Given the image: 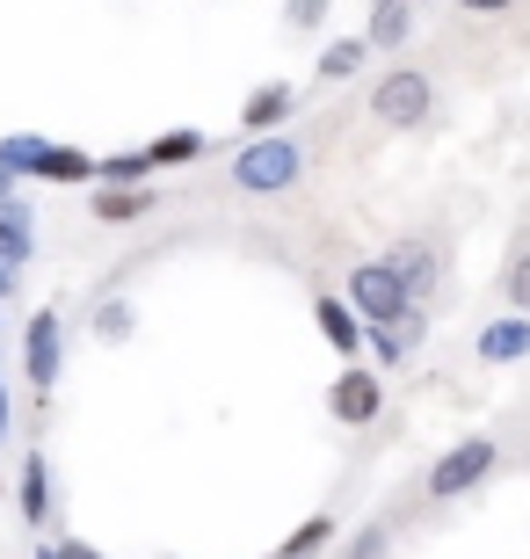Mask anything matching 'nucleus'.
I'll return each instance as SVG.
<instances>
[{
    "label": "nucleus",
    "instance_id": "9",
    "mask_svg": "<svg viewBox=\"0 0 530 559\" xmlns=\"http://www.w3.org/2000/svg\"><path fill=\"white\" fill-rule=\"evenodd\" d=\"M422 334H428L422 306H408V312H400V320H392V328L364 334V349H370V356H378V364H386V371H392V364H408V356L422 349Z\"/></svg>",
    "mask_w": 530,
    "mask_h": 559
},
{
    "label": "nucleus",
    "instance_id": "15",
    "mask_svg": "<svg viewBox=\"0 0 530 559\" xmlns=\"http://www.w3.org/2000/svg\"><path fill=\"white\" fill-rule=\"evenodd\" d=\"M30 254H37V240H30V204L15 197V204H0V262H15V270H22Z\"/></svg>",
    "mask_w": 530,
    "mask_h": 559
},
{
    "label": "nucleus",
    "instance_id": "1",
    "mask_svg": "<svg viewBox=\"0 0 530 559\" xmlns=\"http://www.w3.org/2000/svg\"><path fill=\"white\" fill-rule=\"evenodd\" d=\"M0 175H30V182H95V160L73 153V145H51L37 131H15V139H0Z\"/></svg>",
    "mask_w": 530,
    "mask_h": 559
},
{
    "label": "nucleus",
    "instance_id": "4",
    "mask_svg": "<svg viewBox=\"0 0 530 559\" xmlns=\"http://www.w3.org/2000/svg\"><path fill=\"white\" fill-rule=\"evenodd\" d=\"M342 306L356 312V328H364V334H378V328H392V320L408 312V290L392 284L386 262H356L349 284H342Z\"/></svg>",
    "mask_w": 530,
    "mask_h": 559
},
{
    "label": "nucleus",
    "instance_id": "16",
    "mask_svg": "<svg viewBox=\"0 0 530 559\" xmlns=\"http://www.w3.org/2000/svg\"><path fill=\"white\" fill-rule=\"evenodd\" d=\"M204 153V131H161V139L145 145V167H182Z\"/></svg>",
    "mask_w": 530,
    "mask_h": 559
},
{
    "label": "nucleus",
    "instance_id": "17",
    "mask_svg": "<svg viewBox=\"0 0 530 559\" xmlns=\"http://www.w3.org/2000/svg\"><path fill=\"white\" fill-rule=\"evenodd\" d=\"M364 59H370L364 37H334V44L320 51V81H349V73H364Z\"/></svg>",
    "mask_w": 530,
    "mask_h": 559
},
{
    "label": "nucleus",
    "instance_id": "25",
    "mask_svg": "<svg viewBox=\"0 0 530 559\" xmlns=\"http://www.w3.org/2000/svg\"><path fill=\"white\" fill-rule=\"evenodd\" d=\"M466 15H502V8H516V0H458Z\"/></svg>",
    "mask_w": 530,
    "mask_h": 559
},
{
    "label": "nucleus",
    "instance_id": "6",
    "mask_svg": "<svg viewBox=\"0 0 530 559\" xmlns=\"http://www.w3.org/2000/svg\"><path fill=\"white\" fill-rule=\"evenodd\" d=\"M59 371H66V320L51 306H37L22 328V378H30V393H51Z\"/></svg>",
    "mask_w": 530,
    "mask_h": 559
},
{
    "label": "nucleus",
    "instance_id": "5",
    "mask_svg": "<svg viewBox=\"0 0 530 559\" xmlns=\"http://www.w3.org/2000/svg\"><path fill=\"white\" fill-rule=\"evenodd\" d=\"M428 109H436V87H428L422 66H392V73H378V87H370V117H378V124H422Z\"/></svg>",
    "mask_w": 530,
    "mask_h": 559
},
{
    "label": "nucleus",
    "instance_id": "26",
    "mask_svg": "<svg viewBox=\"0 0 530 559\" xmlns=\"http://www.w3.org/2000/svg\"><path fill=\"white\" fill-rule=\"evenodd\" d=\"M0 204H15V175H0Z\"/></svg>",
    "mask_w": 530,
    "mask_h": 559
},
{
    "label": "nucleus",
    "instance_id": "10",
    "mask_svg": "<svg viewBox=\"0 0 530 559\" xmlns=\"http://www.w3.org/2000/svg\"><path fill=\"white\" fill-rule=\"evenodd\" d=\"M291 109H298V95H291V81H269V87H255V95H247L240 124H247V131H262V139H276V124H284Z\"/></svg>",
    "mask_w": 530,
    "mask_h": 559
},
{
    "label": "nucleus",
    "instance_id": "14",
    "mask_svg": "<svg viewBox=\"0 0 530 559\" xmlns=\"http://www.w3.org/2000/svg\"><path fill=\"white\" fill-rule=\"evenodd\" d=\"M313 312H320V334H327V349H342L349 364H356V349H364V328H356V312H349L342 298H320Z\"/></svg>",
    "mask_w": 530,
    "mask_h": 559
},
{
    "label": "nucleus",
    "instance_id": "13",
    "mask_svg": "<svg viewBox=\"0 0 530 559\" xmlns=\"http://www.w3.org/2000/svg\"><path fill=\"white\" fill-rule=\"evenodd\" d=\"M408 29H414V8H408V0H378V8H370L364 44H370V51H400V44H408Z\"/></svg>",
    "mask_w": 530,
    "mask_h": 559
},
{
    "label": "nucleus",
    "instance_id": "2",
    "mask_svg": "<svg viewBox=\"0 0 530 559\" xmlns=\"http://www.w3.org/2000/svg\"><path fill=\"white\" fill-rule=\"evenodd\" d=\"M298 175H306V145L298 139H255L233 160V189H247V197H284Z\"/></svg>",
    "mask_w": 530,
    "mask_h": 559
},
{
    "label": "nucleus",
    "instance_id": "28",
    "mask_svg": "<svg viewBox=\"0 0 530 559\" xmlns=\"http://www.w3.org/2000/svg\"><path fill=\"white\" fill-rule=\"evenodd\" d=\"M408 8H414V0H408Z\"/></svg>",
    "mask_w": 530,
    "mask_h": 559
},
{
    "label": "nucleus",
    "instance_id": "22",
    "mask_svg": "<svg viewBox=\"0 0 530 559\" xmlns=\"http://www.w3.org/2000/svg\"><path fill=\"white\" fill-rule=\"evenodd\" d=\"M37 559H103V552H95V545H81V538H44Z\"/></svg>",
    "mask_w": 530,
    "mask_h": 559
},
{
    "label": "nucleus",
    "instance_id": "21",
    "mask_svg": "<svg viewBox=\"0 0 530 559\" xmlns=\"http://www.w3.org/2000/svg\"><path fill=\"white\" fill-rule=\"evenodd\" d=\"M509 306L516 320H530V254H516V270H509Z\"/></svg>",
    "mask_w": 530,
    "mask_h": 559
},
{
    "label": "nucleus",
    "instance_id": "12",
    "mask_svg": "<svg viewBox=\"0 0 530 559\" xmlns=\"http://www.w3.org/2000/svg\"><path fill=\"white\" fill-rule=\"evenodd\" d=\"M516 356H530V320H494V328H480V364H516Z\"/></svg>",
    "mask_w": 530,
    "mask_h": 559
},
{
    "label": "nucleus",
    "instance_id": "7",
    "mask_svg": "<svg viewBox=\"0 0 530 559\" xmlns=\"http://www.w3.org/2000/svg\"><path fill=\"white\" fill-rule=\"evenodd\" d=\"M327 415L342 421V429H370V421L386 415V385H378V371L349 364V371L327 385Z\"/></svg>",
    "mask_w": 530,
    "mask_h": 559
},
{
    "label": "nucleus",
    "instance_id": "11",
    "mask_svg": "<svg viewBox=\"0 0 530 559\" xmlns=\"http://www.w3.org/2000/svg\"><path fill=\"white\" fill-rule=\"evenodd\" d=\"M22 523H30V531L51 523V465H44L37 451L22 457Z\"/></svg>",
    "mask_w": 530,
    "mask_h": 559
},
{
    "label": "nucleus",
    "instance_id": "8",
    "mask_svg": "<svg viewBox=\"0 0 530 559\" xmlns=\"http://www.w3.org/2000/svg\"><path fill=\"white\" fill-rule=\"evenodd\" d=\"M386 270H392V284L408 290V306H422L428 290H436V270H444V262H436V248H428V240H392Z\"/></svg>",
    "mask_w": 530,
    "mask_h": 559
},
{
    "label": "nucleus",
    "instance_id": "24",
    "mask_svg": "<svg viewBox=\"0 0 530 559\" xmlns=\"http://www.w3.org/2000/svg\"><path fill=\"white\" fill-rule=\"evenodd\" d=\"M95 328H103L109 342H117V334H131V306H103V320H95Z\"/></svg>",
    "mask_w": 530,
    "mask_h": 559
},
{
    "label": "nucleus",
    "instance_id": "20",
    "mask_svg": "<svg viewBox=\"0 0 530 559\" xmlns=\"http://www.w3.org/2000/svg\"><path fill=\"white\" fill-rule=\"evenodd\" d=\"M320 545H334V516H306V523L284 538V552H276V559H313Z\"/></svg>",
    "mask_w": 530,
    "mask_h": 559
},
{
    "label": "nucleus",
    "instance_id": "23",
    "mask_svg": "<svg viewBox=\"0 0 530 559\" xmlns=\"http://www.w3.org/2000/svg\"><path fill=\"white\" fill-rule=\"evenodd\" d=\"M284 15H291V22H298V29H313V22H327V0H291Z\"/></svg>",
    "mask_w": 530,
    "mask_h": 559
},
{
    "label": "nucleus",
    "instance_id": "19",
    "mask_svg": "<svg viewBox=\"0 0 530 559\" xmlns=\"http://www.w3.org/2000/svg\"><path fill=\"white\" fill-rule=\"evenodd\" d=\"M153 167H145V153H109V160H95V182L103 189H139Z\"/></svg>",
    "mask_w": 530,
    "mask_h": 559
},
{
    "label": "nucleus",
    "instance_id": "3",
    "mask_svg": "<svg viewBox=\"0 0 530 559\" xmlns=\"http://www.w3.org/2000/svg\"><path fill=\"white\" fill-rule=\"evenodd\" d=\"M494 465H502V443H494V436H466V443H450V451L428 465L422 495H428V501H458V495H472V487H480Z\"/></svg>",
    "mask_w": 530,
    "mask_h": 559
},
{
    "label": "nucleus",
    "instance_id": "18",
    "mask_svg": "<svg viewBox=\"0 0 530 559\" xmlns=\"http://www.w3.org/2000/svg\"><path fill=\"white\" fill-rule=\"evenodd\" d=\"M145 211H153L145 189H103V197H95V218H103V226H131V218H145Z\"/></svg>",
    "mask_w": 530,
    "mask_h": 559
},
{
    "label": "nucleus",
    "instance_id": "27",
    "mask_svg": "<svg viewBox=\"0 0 530 559\" xmlns=\"http://www.w3.org/2000/svg\"><path fill=\"white\" fill-rule=\"evenodd\" d=\"M0 443H8V385H0Z\"/></svg>",
    "mask_w": 530,
    "mask_h": 559
}]
</instances>
